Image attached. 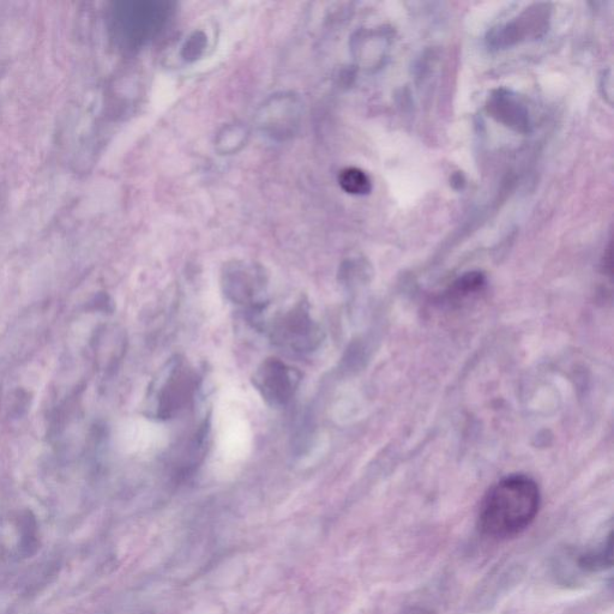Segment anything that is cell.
<instances>
[{
	"mask_svg": "<svg viewBox=\"0 0 614 614\" xmlns=\"http://www.w3.org/2000/svg\"><path fill=\"white\" fill-rule=\"evenodd\" d=\"M341 189L349 195L365 196L372 190L371 179L359 168L349 167L343 170L339 176Z\"/></svg>",
	"mask_w": 614,
	"mask_h": 614,
	"instance_id": "7",
	"label": "cell"
},
{
	"mask_svg": "<svg viewBox=\"0 0 614 614\" xmlns=\"http://www.w3.org/2000/svg\"><path fill=\"white\" fill-rule=\"evenodd\" d=\"M613 539L609 534L603 543L593 549L580 553L575 565L579 573L585 575L597 574L612 567Z\"/></svg>",
	"mask_w": 614,
	"mask_h": 614,
	"instance_id": "5",
	"label": "cell"
},
{
	"mask_svg": "<svg viewBox=\"0 0 614 614\" xmlns=\"http://www.w3.org/2000/svg\"><path fill=\"white\" fill-rule=\"evenodd\" d=\"M540 508L537 483L526 475H511L492 487L481 503L479 528L487 538H514L532 525Z\"/></svg>",
	"mask_w": 614,
	"mask_h": 614,
	"instance_id": "1",
	"label": "cell"
},
{
	"mask_svg": "<svg viewBox=\"0 0 614 614\" xmlns=\"http://www.w3.org/2000/svg\"><path fill=\"white\" fill-rule=\"evenodd\" d=\"M246 132L242 126L233 125L225 129L224 134L219 137L218 144L222 147V152H237L238 147H242L245 141Z\"/></svg>",
	"mask_w": 614,
	"mask_h": 614,
	"instance_id": "8",
	"label": "cell"
},
{
	"mask_svg": "<svg viewBox=\"0 0 614 614\" xmlns=\"http://www.w3.org/2000/svg\"><path fill=\"white\" fill-rule=\"evenodd\" d=\"M206 47V38L201 33H195L184 46L183 57L185 60H195L201 56Z\"/></svg>",
	"mask_w": 614,
	"mask_h": 614,
	"instance_id": "9",
	"label": "cell"
},
{
	"mask_svg": "<svg viewBox=\"0 0 614 614\" xmlns=\"http://www.w3.org/2000/svg\"><path fill=\"white\" fill-rule=\"evenodd\" d=\"M282 116L298 117L297 101L291 98V96H275L266 106H263L260 116L262 128L269 131L270 135L273 136L280 135L285 137L291 134L293 129L282 119Z\"/></svg>",
	"mask_w": 614,
	"mask_h": 614,
	"instance_id": "3",
	"label": "cell"
},
{
	"mask_svg": "<svg viewBox=\"0 0 614 614\" xmlns=\"http://www.w3.org/2000/svg\"><path fill=\"white\" fill-rule=\"evenodd\" d=\"M171 5L164 2H119L110 12L113 39L125 50H136L165 26Z\"/></svg>",
	"mask_w": 614,
	"mask_h": 614,
	"instance_id": "2",
	"label": "cell"
},
{
	"mask_svg": "<svg viewBox=\"0 0 614 614\" xmlns=\"http://www.w3.org/2000/svg\"><path fill=\"white\" fill-rule=\"evenodd\" d=\"M492 113L499 116L505 124L516 126L521 130L522 126H527V114L522 110L519 102L511 99L509 95H498L491 105Z\"/></svg>",
	"mask_w": 614,
	"mask_h": 614,
	"instance_id": "6",
	"label": "cell"
},
{
	"mask_svg": "<svg viewBox=\"0 0 614 614\" xmlns=\"http://www.w3.org/2000/svg\"><path fill=\"white\" fill-rule=\"evenodd\" d=\"M220 448L227 460L242 459L250 448L251 435L249 426L239 418L228 420L222 429Z\"/></svg>",
	"mask_w": 614,
	"mask_h": 614,
	"instance_id": "4",
	"label": "cell"
}]
</instances>
